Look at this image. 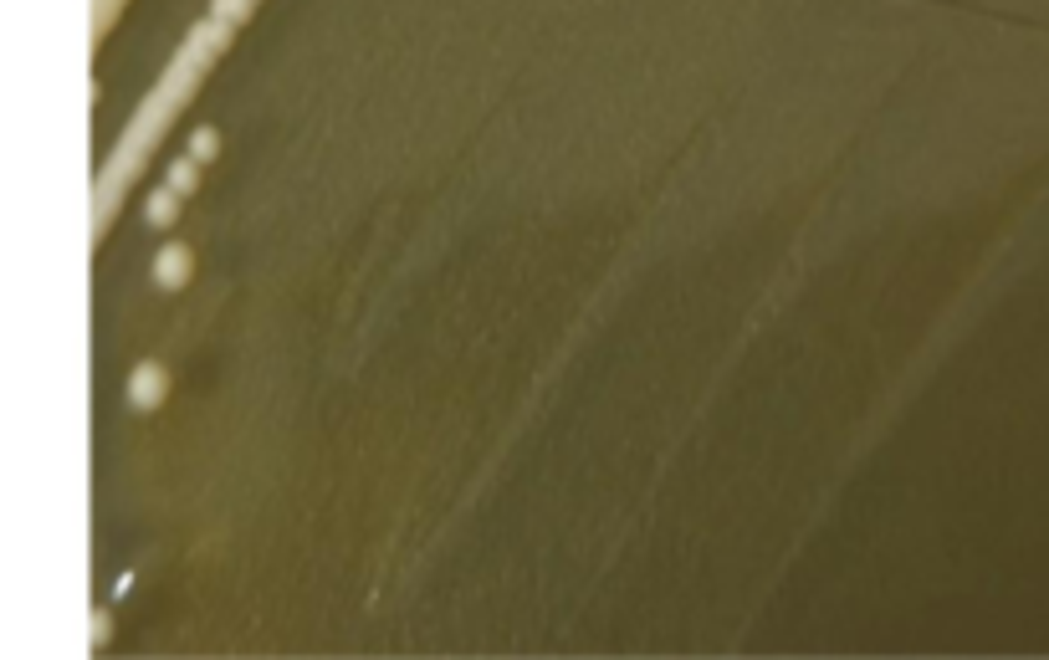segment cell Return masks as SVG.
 <instances>
[{"label":"cell","instance_id":"5b68a950","mask_svg":"<svg viewBox=\"0 0 1049 660\" xmlns=\"http://www.w3.org/2000/svg\"><path fill=\"white\" fill-rule=\"evenodd\" d=\"M144 215H149V226H174V215H180V195H174L169 185H164V190H154Z\"/></svg>","mask_w":1049,"mask_h":660},{"label":"cell","instance_id":"3957f363","mask_svg":"<svg viewBox=\"0 0 1049 660\" xmlns=\"http://www.w3.org/2000/svg\"><path fill=\"white\" fill-rule=\"evenodd\" d=\"M226 36H231V26L210 16L205 26H195V31H190V57H205V62H210V57H221Z\"/></svg>","mask_w":1049,"mask_h":660},{"label":"cell","instance_id":"52a82bcc","mask_svg":"<svg viewBox=\"0 0 1049 660\" xmlns=\"http://www.w3.org/2000/svg\"><path fill=\"white\" fill-rule=\"evenodd\" d=\"M210 16H215V21H226V26H236L241 16H251V0H215Z\"/></svg>","mask_w":1049,"mask_h":660},{"label":"cell","instance_id":"6da1fadb","mask_svg":"<svg viewBox=\"0 0 1049 660\" xmlns=\"http://www.w3.org/2000/svg\"><path fill=\"white\" fill-rule=\"evenodd\" d=\"M164 394H169V374L164 364H139L134 379H128V405L134 410H159L164 405Z\"/></svg>","mask_w":1049,"mask_h":660},{"label":"cell","instance_id":"277c9868","mask_svg":"<svg viewBox=\"0 0 1049 660\" xmlns=\"http://www.w3.org/2000/svg\"><path fill=\"white\" fill-rule=\"evenodd\" d=\"M164 185H169L174 195H190V190L200 185V159H174L169 174H164Z\"/></svg>","mask_w":1049,"mask_h":660},{"label":"cell","instance_id":"8992f818","mask_svg":"<svg viewBox=\"0 0 1049 660\" xmlns=\"http://www.w3.org/2000/svg\"><path fill=\"white\" fill-rule=\"evenodd\" d=\"M215 154H221V134H215V128H195V134H190V159H205L210 164Z\"/></svg>","mask_w":1049,"mask_h":660},{"label":"cell","instance_id":"7a4b0ae2","mask_svg":"<svg viewBox=\"0 0 1049 660\" xmlns=\"http://www.w3.org/2000/svg\"><path fill=\"white\" fill-rule=\"evenodd\" d=\"M190 272H195V256H190V246H164L159 256H154V282L164 287V292H180L185 282H190Z\"/></svg>","mask_w":1049,"mask_h":660}]
</instances>
